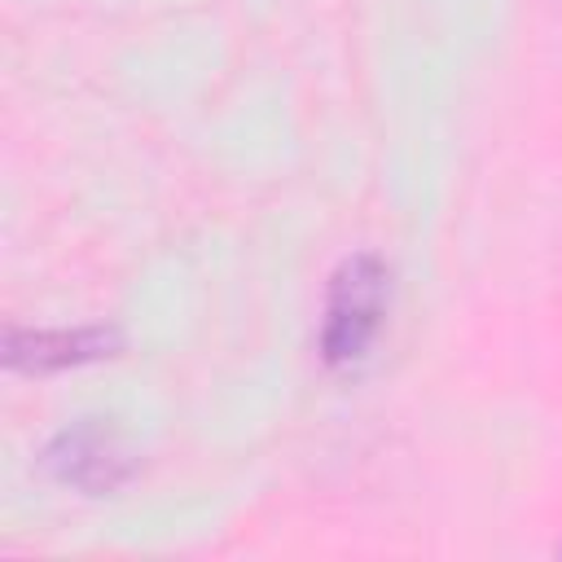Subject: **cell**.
I'll return each mask as SVG.
<instances>
[{
    "mask_svg": "<svg viewBox=\"0 0 562 562\" xmlns=\"http://www.w3.org/2000/svg\"><path fill=\"white\" fill-rule=\"evenodd\" d=\"M386 299L391 268L373 250H356L334 268L321 307V360L329 369H351L356 360H364L382 329Z\"/></svg>",
    "mask_w": 562,
    "mask_h": 562,
    "instance_id": "obj_1",
    "label": "cell"
},
{
    "mask_svg": "<svg viewBox=\"0 0 562 562\" xmlns=\"http://www.w3.org/2000/svg\"><path fill=\"white\" fill-rule=\"evenodd\" d=\"M44 474L70 492H83V496H105L114 487L127 483L132 474V452L127 443L101 426V422H75L66 430H57L40 457Z\"/></svg>",
    "mask_w": 562,
    "mask_h": 562,
    "instance_id": "obj_2",
    "label": "cell"
},
{
    "mask_svg": "<svg viewBox=\"0 0 562 562\" xmlns=\"http://www.w3.org/2000/svg\"><path fill=\"white\" fill-rule=\"evenodd\" d=\"M123 347L110 325H75V329H4V364L18 373H57L75 364L105 360Z\"/></svg>",
    "mask_w": 562,
    "mask_h": 562,
    "instance_id": "obj_3",
    "label": "cell"
},
{
    "mask_svg": "<svg viewBox=\"0 0 562 562\" xmlns=\"http://www.w3.org/2000/svg\"><path fill=\"white\" fill-rule=\"evenodd\" d=\"M553 4H562V0H553Z\"/></svg>",
    "mask_w": 562,
    "mask_h": 562,
    "instance_id": "obj_4",
    "label": "cell"
}]
</instances>
